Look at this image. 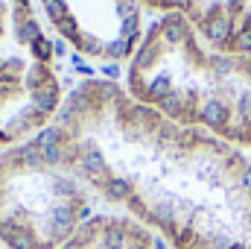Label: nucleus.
Masks as SVG:
<instances>
[{"label":"nucleus","instance_id":"obj_1","mask_svg":"<svg viewBox=\"0 0 251 249\" xmlns=\"http://www.w3.org/2000/svg\"><path fill=\"white\" fill-rule=\"evenodd\" d=\"M32 103H35V109H38L41 115L53 112V109H56V85H53V82L41 85V88L32 94Z\"/></svg>","mask_w":251,"mask_h":249},{"label":"nucleus","instance_id":"obj_2","mask_svg":"<svg viewBox=\"0 0 251 249\" xmlns=\"http://www.w3.org/2000/svg\"><path fill=\"white\" fill-rule=\"evenodd\" d=\"M18 161L21 164H26V167H32V170H41L44 164H47V158H44V150L32 141V144H26L21 153H18Z\"/></svg>","mask_w":251,"mask_h":249},{"label":"nucleus","instance_id":"obj_3","mask_svg":"<svg viewBox=\"0 0 251 249\" xmlns=\"http://www.w3.org/2000/svg\"><path fill=\"white\" fill-rule=\"evenodd\" d=\"M105 193H108L114 202H126L128 193H131V182L123 179V176H108V182H105Z\"/></svg>","mask_w":251,"mask_h":249},{"label":"nucleus","instance_id":"obj_4","mask_svg":"<svg viewBox=\"0 0 251 249\" xmlns=\"http://www.w3.org/2000/svg\"><path fill=\"white\" fill-rule=\"evenodd\" d=\"M62 129H59V126H44V129H41V132H38V141H35V144H38V147H41V150H50V147H62Z\"/></svg>","mask_w":251,"mask_h":249},{"label":"nucleus","instance_id":"obj_5","mask_svg":"<svg viewBox=\"0 0 251 249\" xmlns=\"http://www.w3.org/2000/svg\"><path fill=\"white\" fill-rule=\"evenodd\" d=\"M44 9H47V15H50L53 24H62L64 18H67V3L64 0H44Z\"/></svg>","mask_w":251,"mask_h":249},{"label":"nucleus","instance_id":"obj_6","mask_svg":"<svg viewBox=\"0 0 251 249\" xmlns=\"http://www.w3.org/2000/svg\"><path fill=\"white\" fill-rule=\"evenodd\" d=\"M38 35H41V32H38V24H35V21H24V24L18 27V41H21V44H32Z\"/></svg>","mask_w":251,"mask_h":249},{"label":"nucleus","instance_id":"obj_7","mask_svg":"<svg viewBox=\"0 0 251 249\" xmlns=\"http://www.w3.org/2000/svg\"><path fill=\"white\" fill-rule=\"evenodd\" d=\"M59 30H62V35H64V38H70L73 44H82V32H79L76 21H73L70 15H67V18H64L62 24H59Z\"/></svg>","mask_w":251,"mask_h":249},{"label":"nucleus","instance_id":"obj_8","mask_svg":"<svg viewBox=\"0 0 251 249\" xmlns=\"http://www.w3.org/2000/svg\"><path fill=\"white\" fill-rule=\"evenodd\" d=\"M32 53H35V56H38L41 62H47V59L53 56V44H50V41H47L44 35H38V38L32 41Z\"/></svg>","mask_w":251,"mask_h":249},{"label":"nucleus","instance_id":"obj_9","mask_svg":"<svg viewBox=\"0 0 251 249\" xmlns=\"http://www.w3.org/2000/svg\"><path fill=\"white\" fill-rule=\"evenodd\" d=\"M131 47H128V41L126 38H117V41H111L108 47H105V56H111V59H120V56H126Z\"/></svg>","mask_w":251,"mask_h":249},{"label":"nucleus","instance_id":"obj_10","mask_svg":"<svg viewBox=\"0 0 251 249\" xmlns=\"http://www.w3.org/2000/svg\"><path fill=\"white\" fill-rule=\"evenodd\" d=\"M117 15H120V18H134V15H137V0H120V3H117Z\"/></svg>","mask_w":251,"mask_h":249},{"label":"nucleus","instance_id":"obj_11","mask_svg":"<svg viewBox=\"0 0 251 249\" xmlns=\"http://www.w3.org/2000/svg\"><path fill=\"white\" fill-rule=\"evenodd\" d=\"M44 158H47V164H62L64 161V150L62 147H50V150H44Z\"/></svg>","mask_w":251,"mask_h":249},{"label":"nucleus","instance_id":"obj_12","mask_svg":"<svg viewBox=\"0 0 251 249\" xmlns=\"http://www.w3.org/2000/svg\"><path fill=\"white\" fill-rule=\"evenodd\" d=\"M102 73H105L108 79H117V76H120V64H117V62H114V64H105V67H102Z\"/></svg>","mask_w":251,"mask_h":249},{"label":"nucleus","instance_id":"obj_13","mask_svg":"<svg viewBox=\"0 0 251 249\" xmlns=\"http://www.w3.org/2000/svg\"><path fill=\"white\" fill-rule=\"evenodd\" d=\"M53 53L64 56V53H67V44H64V41H56V44H53Z\"/></svg>","mask_w":251,"mask_h":249},{"label":"nucleus","instance_id":"obj_14","mask_svg":"<svg viewBox=\"0 0 251 249\" xmlns=\"http://www.w3.org/2000/svg\"><path fill=\"white\" fill-rule=\"evenodd\" d=\"M0 141H6V135H3V132H0Z\"/></svg>","mask_w":251,"mask_h":249}]
</instances>
